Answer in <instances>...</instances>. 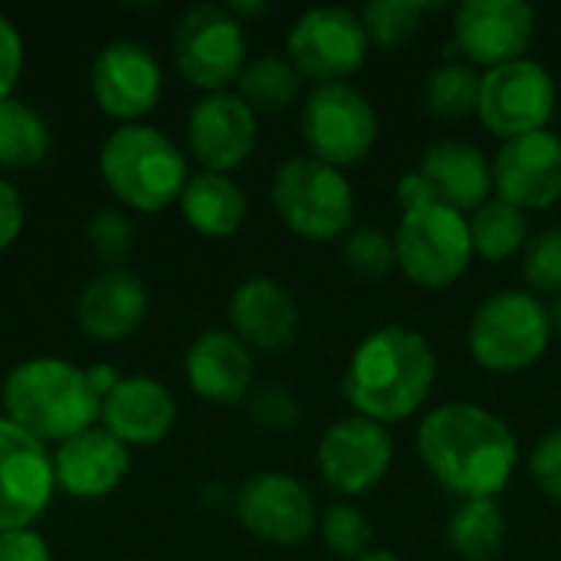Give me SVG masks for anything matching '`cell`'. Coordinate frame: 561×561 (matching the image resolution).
I'll list each match as a JSON object with an SVG mask.
<instances>
[{"label":"cell","instance_id":"obj_1","mask_svg":"<svg viewBox=\"0 0 561 561\" xmlns=\"http://www.w3.org/2000/svg\"><path fill=\"white\" fill-rule=\"evenodd\" d=\"M417 457L424 470L460 500H496L519 463L513 427L480 404H440L417 427Z\"/></svg>","mask_w":561,"mask_h":561},{"label":"cell","instance_id":"obj_2","mask_svg":"<svg viewBox=\"0 0 561 561\" xmlns=\"http://www.w3.org/2000/svg\"><path fill=\"white\" fill-rule=\"evenodd\" d=\"M437 385V352L411 325H381L368 332L342 375V394L352 414L385 427L414 417Z\"/></svg>","mask_w":561,"mask_h":561},{"label":"cell","instance_id":"obj_3","mask_svg":"<svg viewBox=\"0 0 561 561\" xmlns=\"http://www.w3.org/2000/svg\"><path fill=\"white\" fill-rule=\"evenodd\" d=\"M3 417L39 444H62L95 427L102 398L85 368L66 358H26L3 378Z\"/></svg>","mask_w":561,"mask_h":561},{"label":"cell","instance_id":"obj_4","mask_svg":"<svg viewBox=\"0 0 561 561\" xmlns=\"http://www.w3.org/2000/svg\"><path fill=\"white\" fill-rule=\"evenodd\" d=\"M99 171L108 191L128 207L141 214H158L174 204L187 184V161L181 148L154 125H118L102 151Z\"/></svg>","mask_w":561,"mask_h":561},{"label":"cell","instance_id":"obj_5","mask_svg":"<svg viewBox=\"0 0 561 561\" xmlns=\"http://www.w3.org/2000/svg\"><path fill=\"white\" fill-rule=\"evenodd\" d=\"M549 306L529 289H503L483 299L467 329L470 358L490 375L529 371L552 345Z\"/></svg>","mask_w":561,"mask_h":561},{"label":"cell","instance_id":"obj_6","mask_svg":"<svg viewBox=\"0 0 561 561\" xmlns=\"http://www.w3.org/2000/svg\"><path fill=\"white\" fill-rule=\"evenodd\" d=\"M273 207L286 230L309 243L342 240L355 220V191L345 171L309 154L286 158L273 174Z\"/></svg>","mask_w":561,"mask_h":561},{"label":"cell","instance_id":"obj_7","mask_svg":"<svg viewBox=\"0 0 561 561\" xmlns=\"http://www.w3.org/2000/svg\"><path fill=\"white\" fill-rule=\"evenodd\" d=\"M394 237L398 270L421 289H447L467 276L473 263L470 217L444 207L424 204L401 214Z\"/></svg>","mask_w":561,"mask_h":561},{"label":"cell","instance_id":"obj_8","mask_svg":"<svg viewBox=\"0 0 561 561\" xmlns=\"http://www.w3.org/2000/svg\"><path fill=\"white\" fill-rule=\"evenodd\" d=\"M302 141L309 158L339 171L362 164L378 141V112L352 82H322L302 105Z\"/></svg>","mask_w":561,"mask_h":561},{"label":"cell","instance_id":"obj_9","mask_svg":"<svg viewBox=\"0 0 561 561\" xmlns=\"http://www.w3.org/2000/svg\"><path fill=\"white\" fill-rule=\"evenodd\" d=\"M171 53L178 72L191 85L204 92H224L247 66V33L227 7L194 3L174 23Z\"/></svg>","mask_w":561,"mask_h":561},{"label":"cell","instance_id":"obj_10","mask_svg":"<svg viewBox=\"0 0 561 561\" xmlns=\"http://www.w3.org/2000/svg\"><path fill=\"white\" fill-rule=\"evenodd\" d=\"M559 82L536 59H516L483 72L477 118L500 141L546 131L556 118Z\"/></svg>","mask_w":561,"mask_h":561},{"label":"cell","instance_id":"obj_11","mask_svg":"<svg viewBox=\"0 0 561 561\" xmlns=\"http://www.w3.org/2000/svg\"><path fill=\"white\" fill-rule=\"evenodd\" d=\"M371 39L358 13L345 7H312L306 10L286 36V59L302 79L348 82L368 62Z\"/></svg>","mask_w":561,"mask_h":561},{"label":"cell","instance_id":"obj_12","mask_svg":"<svg viewBox=\"0 0 561 561\" xmlns=\"http://www.w3.org/2000/svg\"><path fill=\"white\" fill-rule=\"evenodd\" d=\"M394 463V440L385 424L362 414L339 417L316 447V470L339 496L371 493Z\"/></svg>","mask_w":561,"mask_h":561},{"label":"cell","instance_id":"obj_13","mask_svg":"<svg viewBox=\"0 0 561 561\" xmlns=\"http://www.w3.org/2000/svg\"><path fill=\"white\" fill-rule=\"evenodd\" d=\"M240 526L273 546H299L319 529V510L306 483L283 470H260L233 493Z\"/></svg>","mask_w":561,"mask_h":561},{"label":"cell","instance_id":"obj_14","mask_svg":"<svg viewBox=\"0 0 561 561\" xmlns=\"http://www.w3.org/2000/svg\"><path fill=\"white\" fill-rule=\"evenodd\" d=\"M536 39V10L526 0H467L454 13V43L477 69L526 59Z\"/></svg>","mask_w":561,"mask_h":561},{"label":"cell","instance_id":"obj_15","mask_svg":"<svg viewBox=\"0 0 561 561\" xmlns=\"http://www.w3.org/2000/svg\"><path fill=\"white\" fill-rule=\"evenodd\" d=\"M56 493L46 444L0 417V533L30 529Z\"/></svg>","mask_w":561,"mask_h":561},{"label":"cell","instance_id":"obj_16","mask_svg":"<svg viewBox=\"0 0 561 561\" xmlns=\"http://www.w3.org/2000/svg\"><path fill=\"white\" fill-rule=\"evenodd\" d=\"M89 85L105 115L131 125L158 105L164 89V69L145 43L115 39L95 53Z\"/></svg>","mask_w":561,"mask_h":561},{"label":"cell","instance_id":"obj_17","mask_svg":"<svg viewBox=\"0 0 561 561\" xmlns=\"http://www.w3.org/2000/svg\"><path fill=\"white\" fill-rule=\"evenodd\" d=\"M493 194L519 210H549L561 201V135L533 131L503 141L493 158Z\"/></svg>","mask_w":561,"mask_h":561},{"label":"cell","instance_id":"obj_18","mask_svg":"<svg viewBox=\"0 0 561 561\" xmlns=\"http://www.w3.org/2000/svg\"><path fill=\"white\" fill-rule=\"evenodd\" d=\"M256 112L230 89L204 92L187 115V145L204 171L227 174L240 168L256 148Z\"/></svg>","mask_w":561,"mask_h":561},{"label":"cell","instance_id":"obj_19","mask_svg":"<svg viewBox=\"0 0 561 561\" xmlns=\"http://www.w3.org/2000/svg\"><path fill=\"white\" fill-rule=\"evenodd\" d=\"M227 312H230L233 335L250 352H263V355L289 352L299 335V322H302L293 293L270 276L243 279L233 289Z\"/></svg>","mask_w":561,"mask_h":561},{"label":"cell","instance_id":"obj_20","mask_svg":"<svg viewBox=\"0 0 561 561\" xmlns=\"http://www.w3.org/2000/svg\"><path fill=\"white\" fill-rule=\"evenodd\" d=\"M417 178L434 204L454 207L467 217L493 194V161H486L477 145L460 138L431 141L421 154Z\"/></svg>","mask_w":561,"mask_h":561},{"label":"cell","instance_id":"obj_21","mask_svg":"<svg viewBox=\"0 0 561 561\" xmlns=\"http://www.w3.org/2000/svg\"><path fill=\"white\" fill-rule=\"evenodd\" d=\"M128 467H131L128 447L102 424L62 440L53 454L56 486L76 500L108 496L125 480Z\"/></svg>","mask_w":561,"mask_h":561},{"label":"cell","instance_id":"obj_22","mask_svg":"<svg viewBox=\"0 0 561 561\" xmlns=\"http://www.w3.org/2000/svg\"><path fill=\"white\" fill-rule=\"evenodd\" d=\"M148 316V286L128 266H105L76 299V322L95 342L131 335Z\"/></svg>","mask_w":561,"mask_h":561},{"label":"cell","instance_id":"obj_23","mask_svg":"<svg viewBox=\"0 0 561 561\" xmlns=\"http://www.w3.org/2000/svg\"><path fill=\"white\" fill-rule=\"evenodd\" d=\"M178 421V401L151 375L122 378L102 401V427L125 447H148L171 434Z\"/></svg>","mask_w":561,"mask_h":561},{"label":"cell","instance_id":"obj_24","mask_svg":"<svg viewBox=\"0 0 561 561\" xmlns=\"http://www.w3.org/2000/svg\"><path fill=\"white\" fill-rule=\"evenodd\" d=\"M187 385L210 404H237L253 391V352L227 329L201 332L184 355Z\"/></svg>","mask_w":561,"mask_h":561},{"label":"cell","instance_id":"obj_25","mask_svg":"<svg viewBox=\"0 0 561 561\" xmlns=\"http://www.w3.org/2000/svg\"><path fill=\"white\" fill-rule=\"evenodd\" d=\"M178 201H181L184 220L197 233L214 237V240L233 237L247 220V194L240 191L233 178L217 174V171L191 174Z\"/></svg>","mask_w":561,"mask_h":561},{"label":"cell","instance_id":"obj_26","mask_svg":"<svg viewBox=\"0 0 561 561\" xmlns=\"http://www.w3.org/2000/svg\"><path fill=\"white\" fill-rule=\"evenodd\" d=\"M510 523L496 500H463L447 519V546L463 561H496L506 549Z\"/></svg>","mask_w":561,"mask_h":561},{"label":"cell","instance_id":"obj_27","mask_svg":"<svg viewBox=\"0 0 561 561\" xmlns=\"http://www.w3.org/2000/svg\"><path fill=\"white\" fill-rule=\"evenodd\" d=\"M53 148L49 122L23 99L0 102V168H36Z\"/></svg>","mask_w":561,"mask_h":561},{"label":"cell","instance_id":"obj_28","mask_svg":"<svg viewBox=\"0 0 561 561\" xmlns=\"http://www.w3.org/2000/svg\"><path fill=\"white\" fill-rule=\"evenodd\" d=\"M529 237V214L500 197H490L483 207L470 214L473 253L483 256L486 263H506L510 256L523 253Z\"/></svg>","mask_w":561,"mask_h":561},{"label":"cell","instance_id":"obj_29","mask_svg":"<svg viewBox=\"0 0 561 561\" xmlns=\"http://www.w3.org/2000/svg\"><path fill=\"white\" fill-rule=\"evenodd\" d=\"M302 89L299 69L276 53L247 59L240 79H237V95L253 108V112H286Z\"/></svg>","mask_w":561,"mask_h":561},{"label":"cell","instance_id":"obj_30","mask_svg":"<svg viewBox=\"0 0 561 561\" xmlns=\"http://www.w3.org/2000/svg\"><path fill=\"white\" fill-rule=\"evenodd\" d=\"M483 72L470 62H440L427 72L424 82V105L434 118L457 122L477 115Z\"/></svg>","mask_w":561,"mask_h":561},{"label":"cell","instance_id":"obj_31","mask_svg":"<svg viewBox=\"0 0 561 561\" xmlns=\"http://www.w3.org/2000/svg\"><path fill=\"white\" fill-rule=\"evenodd\" d=\"M434 10H440V3H427V0H371L358 16L365 23V33L371 39V46L401 49L421 33L424 20Z\"/></svg>","mask_w":561,"mask_h":561},{"label":"cell","instance_id":"obj_32","mask_svg":"<svg viewBox=\"0 0 561 561\" xmlns=\"http://www.w3.org/2000/svg\"><path fill=\"white\" fill-rule=\"evenodd\" d=\"M342 263L365 283H381L398 270L394 237L378 227H352L342 237Z\"/></svg>","mask_w":561,"mask_h":561},{"label":"cell","instance_id":"obj_33","mask_svg":"<svg viewBox=\"0 0 561 561\" xmlns=\"http://www.w3.org/2000/svg\"><path fill=\"white\" fill-rule=\"evenodd\" d=\"M319 533H322V542L329 546V552L345 561L362 559L365 552L375 549L371 519L352 503H332L319 519Z\"/></svg>","mask_w":561,"mask_h":561},{"label":"cell","instance_id":"obj_34","mask_svg":"<svg viewBox=\"0 0 561 561\" xmlns=\"http://www.w3.org/2000/svg\"><path fill=\"white\" fill-rule=\"evenodd\" d=\"M523 279L533 296H561V224L529 237L523 250Z\"/></svg>","mask_w":561,"mask_h":561},{"label":"cell","instance_id":"obj_35","mask_svg":"<svg viewBox=\"0 0 561 561\" xmlns=\"http://www.w3.org/2000/svg\"><path fill=\"white\" fill-rule=\"evenodd\" d=\"M85 240L99 260L108 266H122L135 243V224L122 207H99L85 220Z\"/></svg>","mask_w":561,"mask_h":561},{"label":"cell","instance_id":"obj_36","mask_svg":"<svg viewBox=\"0 0 561 561\" xmlns=\"http://www.w3.org/2000/svg\"><path fill=\"white\" fill-rule=\"evenodd\" d=\"M247 411L253 417L256 427L273 431V434H286L299 424V401L289 388L283 385H260L247 394Z\"/></svg>","mask_w":561,"mask_h":561},{"label":"cell","instance_id":"obj_37","mask_svg":"<svg viewBox=\"0 0 561 561\" xmlns=\"http://www.w3.org/2000/svg\"><path fill=\"white\" fill-rule=\"evenodd\" d=\"M529 473H533V483L561 506V427L559 431H549L536 447H533V457H529Z\"/></svg>","mask_w":561,"mask_h":561},{"label":"cell","instance_id":"obj_38","mask_svg":"<svg viewBox=\"0 0 561 561\" xmlns=\"http://www.w3.org/2000/svg\"><path fill=\"white\" fill-rule=\"evenodd\" d=\"M23 72V39L20 30L0 13V102L13 95V85Z\"/></svg>","mask_w":561,"mask_h":561},{"label":"cell","instance_id":"obj_39","mask_svg":"<svg viewBox=\"0 0 561 561\" xmlns=\"http://www.w3.org/2000/svg\"><path fill=\"white\" fill-rule=\"evenodd\" d=\"M0 561H53V556L39 533L10 529V533H0Z\"/></svg>","mask_w":561,"mask_h":561},{"label":"cell","instance_id":"obj_40","mask_svg":"<svg viewBox=\"0 0 561 561\" xmlns=\"http://www.w3.org/2000/svg\"><path fill=\"white\" fill-rule=\"evenodd\" d=\"M23 230V197L20 191L0 178V253L20 237Z\"/></svg>","mask_w":561,"mask_h":561},{"label":"cell","instance_id":"obj_41","mask_svg":"<svg viewBox=\"0 0 561 561\" xmlns=\"http://www.w3.org/2000/svg\"><path fill=\"white\" fill-rule=\"evenodd\" d=\"M85 375H89V381H92V388H95V394L105 401L108 398V391L122 381L118 375H115V368L112 365H105V362H99V365H89L85 368Z\"/></svg>","mask_w":561,"mask_h":561},{"label":"cell","instance_id":"obj_42","mask_svg":"<svg viewBox=\"0 0 561 561\" xmlns=\"http://www.w3.org/2000/svg\"><path fill=\"white\" fill-rule=\"evenodd\" d=\"M227 10L240 20V16H263V13H270V3H253V0H233V3H227Z\"/></svg>","mask_w":561,"mask_h":561},{"label":"cell","instance_id":"obj_43","mask_svg":"<svg viewBox=\"0 0 561 561\" xmlns=\"http://www.w3.org/2000/svg\"><path fill=\"white\" fill-rule=\"evenodd\" d=\"M355 561H404L398 552H391V549H371V552H365L362 559Z\"/></svg>","mask_w":561,"mask_h":561},{"label":"cell","instance_id":"obj_44","mask_svg":"<svg viewBox=\"0 0 561 561\" xmlns=\"http://www.w3.org/2000/svg\"><path fill=\"white\" fill-rule=\"evenodd\" d=\"M549 322H552V332L561 335V296H556V302L549 306Z\"/></svg>","mask_w":561,"mask_h":561}]
</instances>
